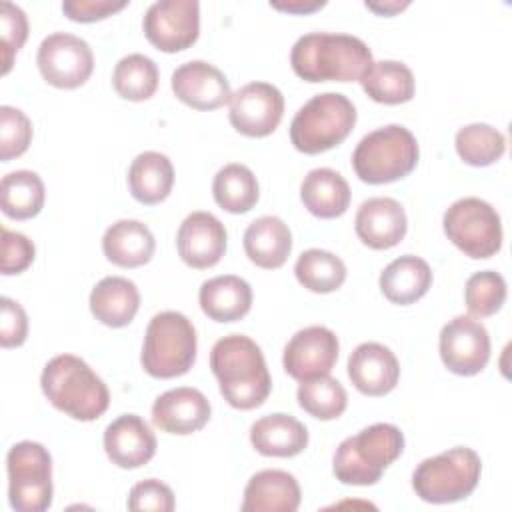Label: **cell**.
Masks as SVG:
<instances>
[{
	"label": "cell",
	"instance_id": "obj_17",
	"mask_svg": "<svg viewBox=\"0 0 512 512\" xmlns=\"http://www.w3.org/2000/svg\"><path fill=\"white\" fill-rule=\"evenodd\" d=\"M172 92L194 110H214L230 102V82L220 68L204 60L180 64L170 78Z\"/></svg>",
	"mask_w": 512,
	"mask_h": 512
},
{
	"label": "cell",
	"instance_id": "obj_46",
	"mask_svg": "<svg viewBox=\"0 0 512 512\" xmlns=\"http://www.w3.org/2000/svg\"><path fill=\"white\" fill-rule=\"evenodd\" d=\"M408 4H410L408 0H404V2H396V0H392V2H366V8L376 12V14L392 16V14L400 12V10H404Z\"/></svg>",
	"mask_w": 512,
	"mask_h": 512
},
{
	"label": "cell",
	"instance_id": "obj_3",
	"mask_svg": "<svg viewBox=\"0 0 512 512\" xmlns=\"http://www.w3.org/2000/svg\"><path fill=\"white\" fill-rule=\"evenodd\" d=\"M40 386L56 410L80 422L100 418L110 404L104 380L74 354L50 358L42 370Z\"/></svg>",
	"mask_w": 512,
	"mask_h": 512
},
{
	"label": "cell",
	"instance_id": "obj_5",
	"mask_svg": "<svg viewBox=\"0 0 512 512\" xmlns=\"http://www.w3.org/2000/svg\"><path fill=\"white\" fill-rule=\"evenodd\" d=\"M418 156L416 136L402 124H388L362 136L352 152V168L362 182L388 184L408 176Z\"/></svg>",
	"mask_w": 512,
	"mask_h": 512
},
{
	"label": "cell",
	"instance_id": "obj_27",
	"mask_svg": "<svg viewBox=\"0 0 512 512\" xmlns=\"http://www.w3.org/2000/svg\"><path fill=\"white\" fill-rule=\"evenodd\" d=\"M156 248L154 234L140 220H116L102 236L104 256L120 268H138L150 262Z\"/></svg>",
	"mask_w": 512,
	"mask_h": 512
},
{
	"label": "cell",
	"instance_id": "obj_31",
	"mask_svg": "<svg viewBox=\"0 0 512 512\" xmlns=\"http://www.w3.org/2000/svg\"><path fill=\"white\" fill-rule=\"evenodd\" d=\"M362 90L380 104H404L412 100L416 82L412 70L398 60H378L360 78Z\"/></svg>",
	"mask_w": 512,
	"mask_h": 512
},
{
	"label": "cell",
	"instance_id": "obj_30",
	"mask_svg": "<svg viewBox=\"0 0 512 512\" xmlns=\"http://www.w3.org/2000/svg\"><path fill=\"white\" fill-rule=\"evenodd\" d=\"M174 186V166L170 158L156 150L140 152L128 168L130 194L146 206L168 198Z\"/></svg>",
	"mask_w": 512,
	"mask_h": 512
},
{
	"label": "cell",
	"instance_id": "obj_11",
	"mask_svg": "<svg viewBox=\"0 0 512 512\" xmlns=\"http://www.w3.org/2000/svg\"><path fill=\"white\" fill-rule=\"evenodd\" d=\"M36 64L48 84L72 90L90 78L94 54L84 38L70 32H52L40 42Z\"/></svg>",
	"mask_w": 512,
	"mask_h": 512
},
{
	"label": "cell",
	"instance_id": "obj_41",
	"mask_svg": "<svg viewBox=\"0 0 512 512\" xmlns=\"http://www.w3.org/2000/svg\"><path fill=\"white\" fill-rule=\"evenodd\" d=\"M126 506L132 512H146V510L172 512L176 506V500L168 484L156 478H146L130 488Z\"/></svg>",
	"mask_w": 512,
	"mask_h": 512
},
{
	"label": "cell",
	"instance_id": "obj_8",
	"mask_svg": "<svg viewBox=\"0 0 512 512\" xmlns=\"http://www.w3.org/2000/svg\"><path fill=\"white\" fill-rule=\"evenodd\" d=\"M482 474V460L468 446H454L436 456L424 458L414 474L416 496L430 504H450L474 492Z\"/></svg>",
	"mask_w": 512,
	"mask_h": 512
},
{
	"label": "cell",
	"instance_id": "obj_23",
	"mask_svg": "<svg viewBox=\"0 0 512 512\" xmlns=\"http://www.w3.org/2000/svg\"><path fill=\"white\" fill-rule=\"evenodd\" d=\"M250 442L262 456L292 458L308 446V430L298 418L274 412L258 418L250 426Z\"/></svg>",
	"mask_w": 512,
	"mask_h": 512
},
{
	"label": "cell",
	"instance_id": "obj_38",
	"mask_svg": "<svg viewBox=\"0 0 512 512\" xmlns=\"http://www.w3.org/2000/svg\"><path fill=\"white\" fill-rule=\"evenodd\" d=\"M506 300V280L500 272H474L464 286V302L472 318L496 314Z\"/></svg>",
	"mask_w": 512,
	"mask_h": 512
},
{
	"label": "cell",
	"instance_id": "obj_16",
	"mask_svg": "<svg viewBox=\"0 0 512 512\" xmlns=\"http://www.w3.org/2000/svg\"><path fill=\"white\" fill-rule=\"evenodd\" d=\"M228 234L224 224L210 212L196 210L188 214L176 232L178 256L190 268H210L226 252Z\"/></svg>",
	"mask_w": 512,
	"mask_h": 512
},
{
	"label": "cell",
	"instance_id": "obj_26",
	"mask_svg": "<svg viewBox=\"0 0 512 512\" xmlns=\"http://www.w3.org/2000/svg\"><path fill=\"white\" fill-rule=\"evenodd\" d=\"M88 304L98 322L110 328H122L134 320L140 308V292L124 276H104L92 288Z\"/></svg>",
	"mask_w": 512,
	"mask_h": 512
},
{
	"label": "cell",
	"instance_id": "obj_10",
	"mask_svg": "<svg viewBox=\"0 0 512 512\" xmlns=\"http://www.w3.org/2000/svg\"><path fill=\"white\" fill-rule=\"evenodd\" d=\"M442 228L448 240L474 260L490 258L502 248V220L492 204L482 198L466 196L452 202Z\"/></svg>",
	"mask_w": 512,
	"mask_h": 512
},
{
	"label": "cell",
	"instance_id": "obj_25",
	"mask_svg": "<svg viewBox=\"0 0 512 512\" xmlns=\"http://www.w3.org/2000/svg\"><path fill=\"white\" fill-rule=\"evenodd\" d=\"M202 312L216 322L242 320L252 306L250 284L236 274H222L202 282L198 290Z\"/></svg>",
	"mask_w": 512,
	"mask_h": 512
},
{
	"label": "cell",
	"instance_id": "obj_43",
	"mask_svg": "<svg viewBox=\"0 0 512 512\" xmlns=\"http://www.w3.org/2000/svg\"><path fill=\"white\" fill-rule=\"evenodd\" d=\"M0 310H2V320H0V344L2 348H16L24 344L28 336V316L24 308L8 298L2 296L0 300Z\"/></svg>",
	"mask_w": 512,
	"mask_h": 512
},
{
	"label": "cell",
	"instance_id": "obj_44",
	"mask_svg": "<svg viewBox=\"0 0 512 512\" xmlns=\"http://www.w3.org/2000/svg\"><path fill=\"white\" fill-rule=\"evenodd\" d=\"M126 0H64L62 12L74 22H96L122 10Z\"/></svg>",
	"mask_w": 512,
	"mask_h": 512
},
{
	"label": "cell",
	"instance_id": "obj_24",
	"mask_svg": "<svg viewBox=\"0 0 512 512\" xmlns=\"http://www.w3.org/2000/svg\"><path fill=\"white\" fill-rule=\"evenodd\" d=\"M244 252L252 264L274 270L280 268L292 252V232L278 216H260L244 230Z\"/></svg>",
	"mask_w": 512,
	"mask_h": 512
},
{
	"label": "cell",
	"instance_id": "obj_32",
	"mask_svg": "<svg viewBox=\"0 0 512 512\" xmlns=\"http://www.w3.org/2000/svg\"><path fill=\"white\" fill-rule=\"evenodd\" d=\"M212 196L222 210L244 214L252 210L260 198L258 180L248 166L230 162L216 172L212 180Z\"/></svg>",
	"mask_w": 512,
	"mask_h": 512
},
{
	"label": "cell",
	"instance_id": "obj_39",
	"mask_svg": "<svg viewBox=\"0 0 512 512\" xmlns=\"http://www.w3.org/2000/svg\"><path fill=\"white\" fill-rule=\"evenodd\" d=\"M32 140L30 118L14 106H0V160L8 162L22 156Z\"/></svg>",
	"mask_w": 512,
	"mask_h": 512
},
{
	"label": "cell",
	"instance_id": "obj_22",
	"mask_svg": "<svg viewBox=\"0 0 512 512\" xmlns=\"http://www.w3.org/2000/svg\"><path fill=\"white\" fill-rule=\"evenodd\" d=\"M300 500V484L290 472L266 468L250 476L240 508L242 512H296Z\"/></svg>",
	"mask_w": 512,
	"mask_h": 512
},
{
	"label": "cell",
	"instance_id": "obj_21",
	"mask_svg": "<svg viewBox=\"0 0 512 512\" xmlns=\"http://www.w3.org/2000/svg\"><path fill=\"white\" fill-rule=\"evenodd\" d=\"M354 228L366 246L374 250H388L404 238L408 220L398 200L374 196L360 204L354 218Z\"/></svg>",
	"mask_w": 512,
	"mask_h": 512
},
{
	"label": "cell",
	"instance_id": "obj_1",
	"mask_svg": "<svg viewBox=\"0 0 512 512\" xmlns=\"http://www.w3.org/2000/svg\"><path fill=\"white\" fill-rule=\"evenodd\" d=\"M210 368L224 400L238 410L264 404L272 390V378L260 346L244 334H228L210 350Z\"/></svg>",
	"mask_w": 512,
	"mask_h": 512
},
{
	"label": "cell",
	"instance_id": "obj_29",
	"mask_svg": "<svg viewBox=\"0 0 512 512\" xmlns=\"http://www.w3.org/2000/svg\"><path fill=\"white\" fill-rule=\"evenodd\" d=\"M350 196L346 178L332 168H314L300 184L304 208L318 218L342 216L350 206Z\"/></svg>",
	"mask_w": 512,
	"mask_h": 512
},
{
	"label": "cell",
	"instance_id": "obj_36",
	"mask_svg": "<svg viewBox=\"0 0 512 512\" xmlns=\"http://www.w3.org/2000/svg\"><path fill=\"white\" fill-rule=\"evenodd\" d=\"M454 146L466 164L480 168L502 158L506 152V138L498 128L486 122H472L456 132Z\"/></svg>",
	"mask_w": 512,
	"mask_h": 512
},
{
	"label": "cell",
	"instance_id": "obj_28",
	"mask_svg": "<svg viewBox=\"0 0 512 512\" xmlns=\"http://www.w3.org/2000/svg\"><path fill=\"white\" fill-rule=\"evenodd\" d=\"M382 294L392 304H412L420 300L432 286V270L428 262L414 254L394 258L378 278Z\"/></svg>",
	"mask_w": 512,
	"mask_h": 512
},
{
	"label": "cell",
	"instance_id": "obj_6",
	"mask_svg": "<svg viewBox=\"0 0 512 512\" xmlns=\"http://www.w3.org/2000/svg\"><path fill=\"white\" fill-rule=\"evenodd\" d=\"M198 338L192 320L182 312L164 310L152 316L146 326L140 362L154 378H176L196 362Z\"/></svg>",
	"mask_w": 512,
	"mask_h": 512
},
{
	"label": "cell",
	"instance_id": "obj_42",
	"mask_svg": "<svg viewBox=\"0 0 512 512\" xmlns=\"http://www.w3.org/2000/svg\"><path fill=\"white\" fill-rule=\"evenodd\" d=\"M34 256H36V248L28 236L2 228V260H0L2 274L10 276V274L24 272L34 262Z\"/></svg>",
	"mask_w": 512,
	"mask_h": 512
},
{
	"label": "cell",
	"instance_id": "obj_40",
	"mask_svg": "<svg viewBox=\"0 0 512 512\" xmlns=\"http://www.w3.org/2000/svg\"><path fill=\"white\" fill-rule=\"evenodd\" d=\"M0 34L4 48L2 74H6L12 68L14 54L24 46L28 38V18L24 10L8 0L0 2Z\"/></svg>",
	"mask_w": 512,
	"mask_h": 512
},
{
	"label": "cell",
	"instance_id": "obj_35",
	"mask_svg": "<svg viewBox=\"0 0 512 512\" xmlns=\"http://www.w3.org/2000/svg\"><path fill=\"white\" fill-rule=\"evenodd\" d=\"M158 66L152 58L132 52L120 58L112 72V86L124 100L142 102L154 96L158 88Z\"/></svg>",
	"mask_w": 512,
	"mask_h": 512
},
{
	"label": "cell",
	"instance_id": "obj_33",
	"mask_svg": "<svg viewBox=\"0 0 512 512\" xmlns=\"http://www.w3.org/2000/svg\"><path fill=\"white\" fill-rule=\"evenodd\" d=\"M44 182L32 170L8 172L0 182V206L12 220L34 218L44 206Z\"/></svg>",
	"mask_w": 512,
	"mask_h": 512
},
{
	"label": "cell",
	"instance_id": "obj_4",
	"mask_svg": "<svg viewBox=\"0 0 512 512\" xmlns=\"http://www.w3.org/2000/svg\"><path fill=\"white\" fill-rule=\"evenodd\" d=\"M402 450V430L388 422H376L338 444L332 458V472L342 484L372 486Z\"/></svg>",
	"mask_w": 512,
	"mask_h": 512
},
{
	"label": "cell",
	"instance_id": "obj_13",
	"mask_svg": "<svg viewBox=\"0 0 512 512\" xmlns=\"http://www.w3.org/2000/svg\"><path fill=\"white\" fill-rule=\"evenodd\" d=\"M438 350L444 366L458 376L482 372L490 360L486 326L472 316H454L440 330Z\"/></svg>",
	"mask_w": 512,
	"mask_h": 512
},
{
	"label": "cell",
	"instance_id": "obj_20",
	"mask_svg": "<svg viewBox=\"0 0 512 512\" xmlns=\"http://www.w3.org/2000/svg\"><path fill=\"white\" fill-rule=\"evenodd\" d=\"M348 378L366 396H384L398 384L400 364L380 342H362L348 356Z\"/></svg>",
	"mask_w": 512,
	"mask_h": 512
},
{
	"label": "cell",
	"instance_id": "obj_45",
	"mask_svg": "<svg viewBox=\"0 0 512 512\" xmlns=\"http://www.w3.org/2000/svg\"><path fill=\"white\" fill-rule=\"evenodd\" d=\"M272 8L276 10H284L290 14H306V12H314L326 6L324 0H288V2H270Z\"/></svg>",
	"mask_w": 512,
	"mask_h": 512
},
{
	"label": "cell",
	"instance_id": "obj_7",
	"mask_svg": "<svg viewBox=\"0 0 512 512\" xmlns=\"http://www.w3.org/2000/svg\"><path fill=\"white\" fill-rule=\"evenodd\" d=\"M356 116V108L348 96L340 92L316 94L294 114L290 140L298 152H326L348 138Z\"/></svg>",
	"mask_w": 512,
	"mask_h": 512
},
{
	"label": "cell",
	"instance_id": "obj_9",
	"mask_svg": "<svg viewBox=\"0 0 512 512\" xmlns=\"http://www.w3.org/2000/svg\"><path fill=\"white\" fill-rule=\"evenodd\" d=\"M8 500L18 512H44L52 504V456L40 444L22 440L6 454Z\"/></svg>",
	"mask_w": 512,
	"mask_h": 512
},
{
	"label": "cell",
	"instance_id": "obj_14",
	"mask_svg": "<svg viewBox=\"0 0 512 512\" xmlns=\"http://www.w3.org/2000/svg\"><path fill=\"white\" fill-rule=\"evenodd\" d=\"M228 104L230 124L250 138L272 134L284 114V96L270 82H248L240 86Z\"/></svg>",
	"mask_w": 512,
	"mask_h": 512
},
{
	"label": "cell",
	"instance_id": "obj_2",
	"mask_svg": "<svg viewBox=\"0 0 512 512\" xmlns=\"http://www.w3.org/2000/svg\"><path fill=\"white\" fill-rule=\"evenodd\" d=\"M372 62L368 44L342 32H308L290 50V66L306 82H354Z\"/></svg>",
	"mask_w": 512,
	"mask_h": 512
},
{
	"label": "cell",
	"instance_id": "obj_15",
	"mask_svg": "<svg viewBox=\"0 0 512 512\" xmlns=\"http://www.w3.org/2000/svg\"><path fill=\"white\" fill-rule=\"evenodd\" d=\"M340 352L338 336L320 324L298 330L284 346L282 364L288 376L298 382L332 372Z\"/></svg>",
	"mask_w": 512,
	"mask_h": 512
},
{
	"label": "cell",
	"instance_id": "obj_12",
	"mask_svg": "<svg viewBox=\"0 0 512 512\" xmlns=\"http://www.w3.org/2000/svg\"><path fill=\"white\" fill-rule=\"evenodd\" d=\"M142 28L158 50H186L200 34V4L196 0H158L144 12Z\"/></svg>",
	"mask_w": 512,
	"mask_h": 512
},
{
	"label": "cell",
	"instance_id": "obj_37",
	"mask_svg": "<svg viewBox=\"0 0 512 512\" xmlns=\"http://www.w3.org/2000/svg\"><path fill=\"white\" fill-rule=\"evenodd\" d=\"M296 398L300 408L318 420H334L348 406L344 386L330 374L300 382Z\"/></svg>",
	"mask_w": 512,
	"mask_h": 512
},
{
	"label": "cell",
	"instance_id": "obj_19",
	"mask_svg": "<svg viewBox=\"0 0 512 512\" xmlns=\"http://www.w3.org/2000/svg\"><path fill=\"white\" fill-rule=\"evenodd\" d=\"M104 452L112 464L134 470L148 464L156 454V436L138 414H122L104 430Z\"/></svg>",
	"mask_w": 512,
	"mask_h": 512
},
{
	"label": "cell",
	"instance_id": "obj_34",
	"mask_svg": "<svg viewBox=\"0 0 512 512\" xmlns=\"http://www.w3.org/2000/svg\"><path fill=\"white\" fill-rule=\"evenodd\" d=\"M294 274L306 290L316 294H328L344 284L346 264L330 250L308 248L296 258Z\"/></svg>",
	"mask_w": 512,
	"mask_h": 512
},
{
	"label": "cell",
	"instance_id": "obj_18",
	"mask_svg": "<svg viewBox=\"0 0 512 512\" xmlns=\"http://www.w3.org/2000/svg\"><path fill=\"white\" fill-rule=\"evenodd\" d=\"M212 414L204 392L192 386H178L162 392L152 404V424L168 434L186 436L202 430Z\"/></svg>",
	"mask_w": 512,
	"mask_h": 512
}]
</instances>
